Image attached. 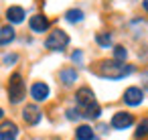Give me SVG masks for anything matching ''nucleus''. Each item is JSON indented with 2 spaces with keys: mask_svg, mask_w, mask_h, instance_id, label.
I'll list each match as a JSON object with an SVG mask.
<instances>
[{
  "mask_svg": "<svg viewBox=\"0 0 148 140\" xmlns=\"http://www.w3.org/2000/svg\"><path fill=\"white\" fill-rule=\"evenodd\" d=\"M97 73L108 79H122L132 73V65H126L124 61H118V59H110L97 65Z\"/></svg>",
  "mask_w": 148,
  "mask_h": 140,
  "instance_id": "nucleus-1",
  "label": "nucleus"
},
{
  "mask_svg": "<svg viewBox=\"0 0 148 140\" xmlns=\"http://www.w3.org/2000/svg\"><path fill=\"white\" fill-rule=\"evenodd\" d=\"M25 97V81L21 77V73H14L8 81V100L12 104H21Z\"/></svg>",
  "mask_w": 148,
  "mask_h": 140,
  "instance_id": "nucleus-2",
  "label": "nucleus"
},
{
  "mask_svg": "<svg viewBox=\"0 0 148 140\" xmlns=\"http://www.w3.org/2000/svg\"><path fill=\"white\" fill-rule=\"evenodd\" d=\"M69 45V37H67V33L65 31H53L49 37H47V41H45V47L49 49V51H63L65 47Z\"/></svg>",
  "mask_w": 148,
  "mask_h": 140,
  "instance_id": "nucleus-3",
  "label": "nucleus"
},
{
  "mask_svg": "<svg viewBox=\"0 0 148 140\" xmlns=\"http://www.w3.org/2000/svg\"><path fill=\"white\" fill-rule=\"evenodd\" d=\"M132 124H134V116L128 114V112H118L112 118V128H116V130H126Z\"/></svg>",
  "mask_w": 148,
  "mask_h": 140,
  "instance_id": "nucleus-4",
  "label": "nucleus"
},
{
  "mask_svg": "<svg viewBox=\"0 0 148 140\" xmlns=\"http://www.w3.org/2000/svg\"><path fill=\"white\" fill-rule=\"evenodd\" d=\"M18 136V126L10 120L0 124V140H16Z\"/></svg>",
  "mask_w": 148,
  "mask_h": 140,
  "instance_id": "nucleus-5",
  "label": "nucleus"
},
{
  "mask_svg": "<svg viewBox=\"0 0 148 140\" xmlns=\"http://www.w3.org/2000/svg\"><path fill=\"white\" fill-rule=\"evenodd\" d=\"M142 100H144V93H142L140 87H128V89L124 91V102H126L128 106H140Z\"/></svg>",
  "mask_w": 148,
  "mask_h": 140,
  "instance_id": "nucleus-6",
  "label": "nucleus"
},
{
  "mask_svg": "<svg viewBox=\"0 0 148 140\" xmlns=\"http://www.w3.org/2000/svg\"><path fill=\"white\" fill-rule=\"evenodd\" d=\"M29 27H31L33 33H45L49 29V19L45 14H35V16H31Z\"/></svg>",
  "mask_w": 148,
  "mask_h": 140,
  "instance_id": "nucleus-7",
  "label": "nucleus"
},
{
  "mask_svg": "<svg viewBox=\"0 0 148 140\" xmlns=\"http://www.w3.org/2000/svg\"><path fill=\"white\" fill-rule=\"evenodd\" d=\"M75 100H77V104H79L81 110H83V108H87V106H91V104L95 102V95H93V91H91L89 87H81V89H77Z\"/></svg>",
  "mask_w": 148,
  "mask_h": 140,
  "instance_id": "nucleus-8",
  "label": "nucleus"
},
{
  "mask_svg": "<svg viewBox=\"0 0 148 140\" xmlns=\"http://www.w3.org/2000/svg\"><path fill=\"white\" fill-rule=\"evenodd\" d=\"M31 95H33L35 102H45V100L49 97V85L43 83V81L33 83V87H31Z\"/></svg>",
  "mask_w": 148,
  "mask_h": 140,
  "instance_id": "nucleus-9",
  "label": "nucleus"
},
{
  "mask_svg": "<svg viewBox=\"0 0 148 140\" xmlns=\"http://www.w3.org/2000/svg\"><path fill=\"white\" fill-rule=\"evenodd\" d=\"M23 120H25L27 124H31V126L39 124V122H41V110H39L37 106H27V108L23 110Z\"/></svg>",
  "mask_w": 148,
  "mask_h": 140,
  "instance_id": "nucleus-10",
  "label": "nucleus"
},
{
  "mask_svg": "<svg viewBox=\"0 0 148 140\" xmlns=\"http://www.w3.org/2000/svg\"><path fill=\"white\" fill-rule=\"evenodd\" d=\"M6 19H8V23H12V25H21V23L25 21V10H23L21 6H10V8L6 10Z\"/></svg>",
  "mask_w": 148,
  "mask_h": 140,
  "instance_id": "nucleus-11",
  "label": "nucleus"
},
{
  "mask_svg": "<svg viewBox=\"0 0 148 140\" xmlns=\"http://www.w3.org/2000/svg\"><path fill=\"white\" fill-rule=\"evenodd\" d=\"M99 114H101V108L97 106V102H93L91 106L83 108V116H85V118H89V120H95V118H99Z\"/></svg>",
  "mask_w": 148,
  "mask_h": 140,
  "instance_id": "nucleus-12",
  "label": "nucleus"
},
{
  "mask_svg": "<svg viewBox=\"0 0 148 140\" xmlns=\"http://www.w3.org/2000/svg\"><path fill=\"white\" fill-rule=\"evenodd\" d=\"M59 77H61V81H63L65 85H71L73 81H77V71H75V69H63Z\"/></svg>",
  "mask_w": 148,
  "mask_h": 140,
  "instance_id": "nucleus-13",
  "label": "nucleus"
},
{
  "mask_svg": "<svg viewBox=\"0 0 148 140\" xmlns=\"http://www.w3.org/2000/svg\"><path fill=\"white\" fill-rule=\"evenodd\" d=\"M75 136H77V140H93V130L89 126H79L75 130Z\"/></svg>",
  "mask_w": 148,
  "mask_h": 140,
  "instance_id": "nucleus-14",
  "label": "nucleus"
},
{
  "mask_svg": "<svg viewBox=\"0 0 148 140\" xmlns=\"http://www.w3.org/2000/svg\"><path fill=\"white\" fill-rule=\"evenodd\" d=\"M14 39V29L12 27H4V29H0V45H6Z\"/></svg>",
  "mask_w": 148,
  "mask_h": 140,
  "instance_id": "nucleus-15",
  "label": "nucleus"
},
{
  "mask_svg": "<svg viewBox=\"0 0 148 140\" xmlns=\"http://www.w3.org/2000/svg\"><path fill=\"white\" fill-rule=\"evenodd\" d=\"M65 19H67L69 23H81V21H83V12H81L79 8H71V10L65 12Z\"/></svg>",
  "mask_w": 148,
  "mask_h": 140,
  "instance_id": "nucleus-16",
  "label": "nucleus"
},
{
  "mask_svg": "<svg viewBox=\"0 0 148 140\" xmlns=\"http://www.w3.org/2000/svg\"><path fill=\"white\" fill-rule=\"evenodd\" d=\"M95 41H97L101 47H110V45H112V35H108V33H99V35L95 37Z\"/></svg>",
  "mask_w": 148,
  "mask_h": 140,
  "instance_id": "nucleus-17",
  "label": "nucleus"
},
{
  "mask_svg": "<svg viewBox=\"0 0 148 140\" xmlns=\"http://www.w3.org/2000/svg\"><path fill=\"white\" fill-rule=\"evenodd\" d=\"M126 57H128V51H126L124 47H120V45H118V47H114V59H118V61H124Z\"/></svg>",
  "mask_w": 148,
  "mask_h": 140,
  "instance_id": "nucleus-18",
  "label": "nucleus"
},
{
  "mask_svg": "<svg viewBox=\"0 0 148 140\" xmlns=\"http://www.w3.org/2000/svg\"><path fill=\"white\" fill-rule=\"evenodd\" d=\"M144 136H148V120H144V122L138 126V130H136V138H138V140L144 138Z\"/></svg>",
  "mask_w": 148,
  "mask_h": 140,
  "instance_id": "nucleus-19",
  "label": "nucleus"
},
{
  "mask_svg": "<svg viewBox=\"0 0 148 140\" xmlns=\"http://www.w3.org/2000/svg\"><path fill=\"white\" fill-rule=\"evenodd\" d=\"M67 118H69V120H77V118H79V112H77V110H67Z\"/></svg>",
  "mask_w": 148,
  "mask_h": 140,
  "instance_id": "nucleus-20",
  "label": "nucleus"
},
{
  "mask_svg": "<svg viewBox=\"0 0 148 140\" xmlns=\"http://www.w3.org/2000/svg\"><path fill=\"white\" fill-rule=\"evenodd\" d=\"M4 61L10 65V63H14V61H16V55H6V57H4Z\"/></svg>",
  "mask_w": 148,
  "mask_h": 140,
  "instance_id": "nucleus-21",
  "label": "nucleus"
},
{
  "mask_svg": "<svg viewBox=\"0 0 148 140\" xmlns=\"http://www.w3.org/2000/svg\"><path fill=\"white\" fill-rule=\"evenodd\" d=\"M81 57H83V55H81L79 51H75V53H73V61H77V63H79V61H81Z\"/></svg>",
  "mask_w": 148,
  "mask_h": 140,
  "instance_id": "nucleus-22",
  "label": "nucleus"
},
{
  "mask_svg": "<svg viewBox=\"0 0 148 140\" xmlns=\"http://www.w3.org/2000/svg\"><path fill=\"white\" fill-rule=\"evenodd\" d=\"M142 6H144V10H148V0H144V2H142Z\"/></svg>",
  "mask_w": 148,
  "mask_h": 140,
  "instance_id": "nucleus-23",
  "label": "nucleus"
},
{
  "mask_svg": "<svg viewBox=\"0 0 148 140\" xmlns=\"http://www.w3.org/2000/svg\"><path fill=\"white\" fill-rule=\"evenodd\" d=\"M2 116H4V112H2V108H0V118H2Z\"/></svg>",
  "mask_w": 148,
  "mask_h": 140,
  "instance_id": "nucleus-24",
  "label": "nucleus"
}]
</instances>
